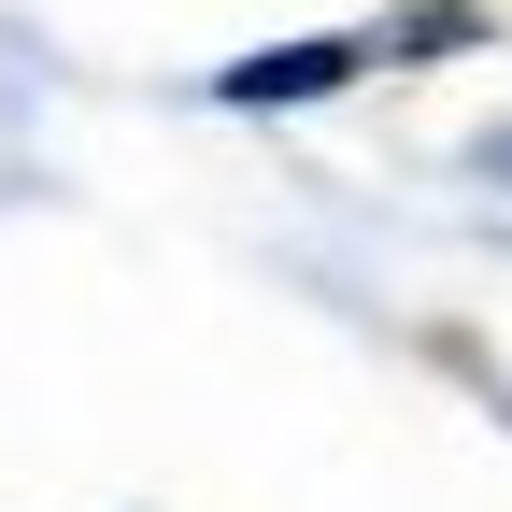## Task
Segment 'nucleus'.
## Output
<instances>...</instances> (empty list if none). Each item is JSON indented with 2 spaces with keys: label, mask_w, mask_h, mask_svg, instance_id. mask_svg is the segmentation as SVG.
Wrapping results in <instances>:
<instances>
[{
  "label": "nucleus",
  "mask_w": 512,
  "mask_h": 512,
  "mask_svg": "<svg viewBox=\"0 0 512 512\" xmlns=\"http://www.w3.org/2000/svg\"><path fill=\"white\" fill-rule=\"evenodd\" d=\"M356 72V43H285V57H242L228 100H313V86H342Z\"/></svg>",
  "instance_id": "obj_1"
}]
</instances>
